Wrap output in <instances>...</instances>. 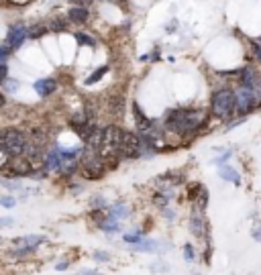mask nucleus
<instances>
[{"mask_svg":"<svg viewBox=\"0 0 261 275\" xmlns=\"http://www.w3.org/2000/svg\"><path fill=\"white\" fill-rule=\"evenodd\" d=\"M0 145L5 147V151L11 157H19V155H23L27 151V139L17 129H5L3 133H0Z\"/></svg>","mask_w":261,"mask_h":275,"instance_id":"f257e3e1","label":"nucleus"},{"mask_svg":"<svg viewBox=\"0 0 261 275\" xmlns=\"http://www.w3.org/2000/svg\"><path fill=\"white\" fill-rule=\"evenodd\" d=\"M237 106V98L231 90H221L215 94L213 98V113L219 117V119H227L233 115V110Z\"/></svg>","mask_w":261,"mask_h":275,"instance_id":"f03ea898","label":"nucleus"},{"mask_svg":"<svg viewBox=\"0 0 261 275\" xmlns=\"http://www.w3.org/2000/svg\"><path fill=\"white\" fill-rule=\"evenodd\" d=\"M141 153V141L135 133H129V131H123L121 135V145H119V157H125V159H133Z\"/></svg>","mask_w":261,"mask_h":275,"instance_id":"7ed1b4c3","label":"nucleus"},{"mask_svg":"<svg viewBox=\"0 0 261 275\" xmlns=\"http://www.w3.org/2000/svg\"><path fill=\"white\" fill-rule=\"evenodd\" d=\"M56 88H58V82H56V80H51V78L35 82V90H37L41 96H49V94H54V92H56Z\"/></svg>","mask_w":261,"mask_h":275,"instance_id":"20e7f679","label":"nucleus"},{"mask_svg":"<svg viewBox=\"0 0 261 275\" xmlns=\"http://www.w3.org/2000/svg\"><path fill=\"white\" fill-rule=\"evenodd\" d=\"M25 35H27V29H25L23 25H15V27L11 29V33H9V45H11V47H19L21 41L25 39Z\"/></svg>","mask_w":261,"mask_h":275,"instance_id":"39448f33","label":"nucleus"},{"mask_svg":"<svg viewBox=\"0 0 261 275\" xmlns=\"http://www.w3.org/2000/svg\"><path fill=\"white\" fill-rule=\"evenodd\" d=\"M33 172V163L29 161V159H25V161H15L13 165H11V176H25V174H31Z\"/></svg>","mask_w":261,"mask_h":275,"instance_id":"423d86ee","label":"nucleus"},{"mask_svg":"<svg viewBox=\"0 0 261 275\" xmlns=\"http://www.w3.org/2000/svg\"><path fill=\"white\" fill-rule=\"evenodd\" d=\"M68 17H70L74 23H86V21H88V11L82 9V7H74Z\"/></svg>","mask_w":261,"mask_h":275,"instance_id":"0eeeda50","label":"nucleus"},{"mask_svg":"<svg viewBox=\"0 0 261 275\" xmlns=\"http://www.w3.org/2000/svg\"><path fill=\"white\" fill-rule=\"evenodd\" d=\"M111 110L117 113V117H123V110H125V100L121 96H113L111 98Z\"/></svg>","mask_w":261,"mask_h":275,"instance_id":"6e6552de","label":"nucleus"},{"mask_svg":"<svg viewBox=\"0 0 261 275\" xmlns=\"http://www.w3.org/2000/svg\"><path fill=\"white\" fill-rule=\"evenodd\" d=\"M102 174H104V172H102L100 168H90V165H86V168L82 170V176L88 178V180H98Z\"/></svg>","mask_w":261,"mask_h":275,"instance_id":"1a4fd4ad","label":"nucleus"},{"mask_svg":"<svg viewBox=\"0 0 261 275\" xmlns=\"http://www.w3.org/2000/svg\"><path fill=\"white\" fill-rule=\"evenodd\" d=\"M9 159H11V155L5 151L3 145H0V168H7V165H9Z\"/></svg>","mask_w":261,"mask_h":275,"instance_id":"9d476101","label":"nucleus"},{"mask_svg":"<svg viewBox=\"0 0 261 275\" xmlns=\"http://www.w3.org/2000/svg\"><path fill=\"white\" fill-rule=\"evenodd\" d=\"M41 237H23V239H15L13 243H41Z\"/></svg>","mask_w":261,"mask_h":275,"instance_id":"9b49d317","label":"nucleus"},{"mask_svg":"<svg viewBox=\"0 0 261 275\" xmlns=\"http://www.w3.org/2000/svg\"><path fill=\"white\" fill-rule=\"evenodd\" d=\"M45 33H47V27H33L29 35H31V37H41V35H45Z\"/></svg>","mask_w":261,"mask_h":275,"instance_id":"f8f14e48","label":"nucleus"},{"mask_svg":"<svg viewBox=\"0 0 261 275\" xmlns=\"http://www.w3.org/2000/svg\"><path fill=\"white\" fill-rule=\"evenodd\" d=\"M7 76H9V68H7V64L0 62V84L7 80Z\"/></svg>","mask_w":261,"mask_h":275,"instance_id":"ddd939ff","label":"nucleus"},{"mask_svg":"<svg viewBox=\"0 0 261 275\" xmlns=\"http://www.w3.org/2000/svg\"><path fill=\"white\" fill-rule=\"evenodd\" d=\"M198 190H200V186H194V184H192V186L188 188V198H190V200H196V198H198V196H196Z\"/></svg>","mask_w":261,"mask_h":275,"instance_id":"4468645a","label":"nucleus"},{"mask_svg":"<svg viewBox=\"0 0 261 275\" xmlns=\"http://www.w3.org/2000/svg\"><path fill=\"white\" fill-rule=\"evenodd\" d=\"M104 72H107V68H102V70H98L96 74H92V76L88 78V82H86V84H94V82H96V80H98V78H100V76H102Z\"/></svg>","mask_w":261,"mask_h":275,"instance_id":"2eb2a0df","label":"nucleus"},{"mask_svg":"<svg viewBox=\"0 0 261 275\" xmlns=\"http://www.w3.org/2000/svg\"><path fill=\"white\" fill-rule=\"evenodd\" d=\"M51 29H54V31H64V29H66V23H62V21H56L54 25H51Z\"/></svg>","mask_w":261,"mask_h":275,"instance_id":"dca6fc26","label":"nucleus"},{"mask_svg":"<svg viewBox=\"0 0 261 275\" xmlns=\"http://www.w3.org/2000/svg\"><path fill=\"white\" fill-rule=\"evenodd\" d=\"M0 204L7 206V208H11V206H15V200H13V198H3V200H0Z\"/></svg>","mask_w":261,"mask_h":275,"instance_id":"f3484780","label":"nucleus"},{"mask_svg":"<svg viewBox=\"0 0 261 275\" xmlns=\"http://www.w3.org/2000/svg\"><path fill=\"white\" fill-rule=\"evenodd\" d=\"M13 225V218H0V227H11Z\"/></svg>","mask_w":261,"mask_h":275,"instance_id":"a211bd4d","label":"nucleus"},{"mask_svg":"<svg viewBox=\"0 0 261 275\" xmlns=\"http://www.w3.org/2000/svg\"><path fill=\"white\" fill-rule=\"evenodd\" d=\"M78 39H80L82 43H88V45H92V43H94L92 39H88V37H84V35H78Z\"/></svg>","mask_w":261,"mask_h":275,"instance_id":"6ab92c4d","label":"nucleus"},{"mask_svg":"<svg viewBox=\"0 0 261 275\" xmlns=\"http://www.w3.org/2000/svg\"><path fill=\"white\" fill-rule=\"evenodd\" d=\"M5 104H7V98H5L3 92H0V108H5Z\"/></svg>","mask_w":261,"mask_h":275,"instance_id":"aec40b11","label":"nucleus"}]
</instances>
